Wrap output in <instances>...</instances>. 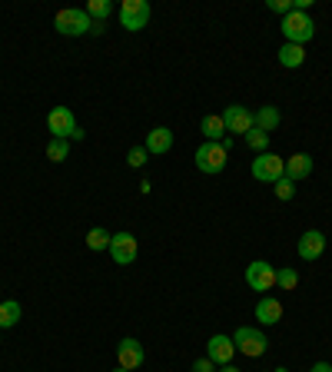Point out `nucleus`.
<instances>
[{"instance_id": "nucleus-1", "label": "nucleus", "mask_w": 332, "mask_h": 372, "mask_svg": "<svg viewBox=\"0 0 332 372\" xmlns=\"http://www.w3.org/2000/svg\"><path fill=\"white\" fill-rule=\"evenodd\" d=\"M283 37H286V44H299V47H306V44L316 37L313 17H309L306 10H293V14H286V17H283Z\"/></svg>"}, {"instance_id": "nucleus-2", "label": "nucleus", "mask_w": 332, "mask_h": 372, "mask_svg": "<svg viewBox=\"0 0 332 372\" xmlns=\"http://www.w3.org/2000/svg\"><path fill=\"white\" fill-rule=\"evenodd\" d=\"M54 27H57V34H64V37H84V34L94 30V20H90L86 10L66 7V10H60L57 17H54Z\"/></svg>"}, {"instance_id": "nucleus-3", "label": "nucleus", "mask_w": 332, "mask_h": 372, "mask_svg": "<svg viewBox=\"0 0 332 372\" xmlns=\"http://www.w3.org/2000/svg\"><path fill=\"white\" fill-rule=\"evenodd\" d=\"M233 346H236V353L249 356V359H256V356L266 353V333L263 329H253V326H239L236 333H233Z\"/></svg>"}, {"instance_id": "nucleus-4", "label": "nucleus", "mask_w": 332, "mask_h": 372, "mask_svg": "<svg viewBox=\"0 0 332 372\" xmlns=\"http://www.w3.org/2000/svg\"><path fill=\"white\" fill-rule=\"evenodd\" d=\"M150 14L153 10L146 0H124V4H120V27L136 34V30H143L150 24Z\"/></svg>"}, {"instance_id": "nucleus-5", "label": "nucleus", "mask_w": 332, "mask_h": 372, "mask_svg": "<svg viewBox=\"0 0 332 372\" xmlns=\"http://www.w3.org/2000/svg\"><path fill=\"white\" fill-rule=\"evenodd\" d=\"M110 256H114L116 266H130L133 259L140 256V239L133 236V233H114L110 239V249H106Z\"/></svg>"}, {"instance_id": "nucleus-6", "label": "nucleus", "mask_w": 332, "mask_h": 372, "mask_svg": "<svg viewBox=\"0 0 332 372\" xmlns=\"http://www.w3.org/2000/svg\"><path fill=\"white\" fill-rule=\"evenodd\" d=\"M196 170L209 173V176H213V173H223L226 170V150L219 144H209V140L199 144L196 146Z\"/></svg>"}, {"instance_id": "nucleus-7", "label": "nucleus", "mask_w": 332, "mask_h": 372, "mask_svg": "<svg viewBox=\"0 0 332 372\" xmlns=\"http://www.w3.org/2000/svg\"><path fill=\"white\" fill-rule=\"evenodd\" d=\"M253 176H256L259 183H276L279 176H286V160L269 150L259 153L256 160H253Z\"/></svg>"}, {"instance_id": "nucleus-8", "label": "nucleus", "mask_w": 332, "mask_h": 372, "mask_svg": "<svg viewBox=\"0 0 332 372\" xmlns=\"http://www.w3.org/2000/svg\"><path fill=\"white\" fill-rule=\"evenodd\" d=\"M223 124H226V134H239V136H246L253 126H256V114L253 110H246V106H239V104H233V106H226L223 110Z\"/></svg>"}, {"instance_id": "nucleus-9", "label": "nucleus", "mask_w": 332, "mask_h": 372, "mask_svg": "<svg viewBox=\"0 0 332 372\" xmlns=\"http://www.w3.org/2000/svg\"><path fill=\"white\" fill-rule=\"evenodd\" d=\"M246 286L253 293H269L276 286V269L273 263H266V259H256V263H249L246 266Z\"/></svg>"}, {"instance_id": "nucleus-10", "label": "nucleus", "mask_w": 332, "mask_h": 372, "mask_svg": "<svg viewBox=\"0 0 332 372\" xmlns=\"http://www.w3.org/2000/svg\"><path fill=\"white\" fill-rule=\"evenodd\" d=\"M47 126H50V134H54V140H70L76 130V116L70 106H54L47 114Z\"/></svg>"}, {"instance_id": "nucleus-11", "label": "nucleus", "mask_w": 332, "mask_h": 372, "mask_svg": "<svg viewBox=\"0 0 332 372\" xmlns=\"http://www.w3.org/2000/svg\"><path fill=\"white\" fill-rule=\"evenodd\" d=\"M236 356V346H233V336H223V333H216V336H209V343H206V359L213 366H229V359Z\"/></svg>"}, {"instance_id": "nucleus-12", "label": "nucleus", "mask_w": 332, "mask_h": 372, "mask_svg": "<svg viewBox=\"0 0 332 372\" xmlns=\"http://www.w3.org/2000/svg\"><path fill=\"white\" fill-rule=\"evenodd\" d=\"M143 359H146V353H143L140 339H133V336H126V339H120V346H116V366H124V369H140Z\"/></svg>"}, {"instance_id": "nucleus-13", "label": "nucleus", "mask_w": 332, "mask_h": 372, "mask_svg": "<svg viewBox=\"0 0 332 372\" xmlns=\"http://www.w3.org/2000/svg\"><path fill=\"white\" fill-rule=\"evenodd\" d=\"M323 253H326V236L319 229H306L303 236H299V259L313 263V259H319Z\"/></svg>"}, {"instance_id": "nucleus-14", "label": "nucleus", "mask_w": 332, "mask_h": 372, "mask_svg": "<svg viewBox=\"0 0 332 372\" xmlns=\"http://www.w3.org/2000/svg\"><path fill=\"white\" fill-rule=\"evenodd\" d=\"M146 153H153V156H166V153L173 150V130L170 126H153L150 134H146Z\"/></svg>"}, {"instance_id": "nucleus-15", "label": "nucleus", "mask_w": 332, "mask_h": 372, "mask_svg": "<svg viewBox=\"0 0 332 372\" xmlns=\"http://www.w3.org/2000/svg\"><path fill=\"white\" fill-rule=\"evenodd\" d=\"M309 173H313V156H309V153H293V156L286 160V176L293 183L306 180Z\"/></svg>"}, {"instance_id": "nucleus-16", "label": "nucleus", "mask_w": 332, "mask_h": 372, "mask_svg": "<svg viewBox=\"0 0 332 372\" xmlns=\"http://www.w3.org/2000/svg\"><path fill=\"white\" fill-rule=\"evenodd\" d=\"M256 319H259V326H276L283 319V303L273 296H263L256 303Z\"/></svg>"}, {"instance_id": "nucleus-17", "label": "nucleus", "mask_w": 332, "mask_h": 372, "mask_svg": "<svg viewBox=\"0 0 332 372\" xmlns=\"http://www.w3.org/2000/svg\"><path fill=\"white\" fill-rule=\"evenodd\" d=\"M199 134L206 136L209 144H219L223 136H226V124H223V116L219 114H206L199 120Z\"/></svg>"}, {"instance_id": "nucleus-18", "label": "nucleus", "mask_w": 332, "mask_h": 372, "mask_svg": "<svg viewBox=\"0 0 332 372\" xmlns=\"http://www.w3.org/2000/svg\"><path fill=\"white\" fill-rule=\"evenodd\" d=\"M279 64L289 67V70L303 67L306 64V47H299V44H283V47H279Z\"/></svg>"}, {"instance_id": "nucleus-19", "label": "nucleus", "mask_w": 332, "mask_h": 372, "mask_svg": "<svg viewBox=\"0 0 332 372\" xmlns=\"http://www.w3.org/2000/svg\"><path fill=\"white\" fill-rule=\"evenodd\" d=\"M20 316H24V309H20L17 299H4L0 303V329H14L20 323Z\"/></svg>"}, {"instance_id": "nucleus-20", "label": "nucleus", "mask_w": 332, "mask_h": 372, "mask_svg": "<svg viewBox=\"0 0 332 372\" xmlns=\"http://www.w3.org/2000/svg\"><path fill=\"white\" fill-rule=\"evenodd\" d=\"M279 124H283V116H279V110H276V106H259V110H256V130H263V134H273Z\"/></svg>"}, {"instance_id": "nucleus-21", "label": "nucleus", "mask_w": 332, "mask_h": 372, "mask_svg": "<svg viewBox=\"0 0 332 372\" xmlns=\"http://www.w3.org/2000/svg\"><path fill=\"white\" fill-rule=\"evenodd\" d=\"M110 239H114V233L104 226H94L90 233H86V246L94 249V253H100V249H110Z\"/></svg>"}, {"instance_id": "nucleus-22", "label": "nucleus", "mask_w": 332, "mask_h": 372, "mask_svg": "<svg viewBox=\"0 0 332 372\" xmlns=\"http://www.w3.org/2000/svg\"><path fill=\"white\" fill-rule=\"evenodd\" d=\"M86 14H90L94 24H104V20L114 14V4H110V0H86Z\"/></svg>"}, {"instance_id": "nucleus-23", "label": "nucleus", "mask_w": 332, "mask_h": 372, "mask_svg": "<svg viewBox=\"0 0 332 372\" xmlns=\"http://www.w3.org/2000/svg\"><path fill=\"white\" fill-rule=\"evenodd\" d=\"M273 193H276V200H283V203H289L296 196V183L289 180V176H279V180L273 183Z\"/></svg>"}, {"instance_id": "nucleus-24", "label": "nucleus", "mask_w": 332, "mask_h": 372, "mask_svg": "<svg viewBox=\"0 0 332 372\" xmlns=\"http://www.w3.org/2000/svg\"><path fill=\"white\" fill-rule=\"evenodd\" d=\"M66 156H70V140H50L47 144V160L64 163Z\"/></svg>"}, {"instance_id": "nucleus-25", "label": "nucleus", "mask_w": 332, "mask_h": 372, "mask_svg": "<svg viewBox=\"0 0 332 372\" xmlns=\"http://www.w3.org/2000/svg\"><path fill=\"white\" fill-rule=\"evenodd\" d=\"M276 286H283V289H296V286H299V273H296L293 266L276 269Z\"/></svg>"}, {"instance_id": "nucleus-26", "label": "nucleus", "mask_w": 332, "mask_h": 372, "mask_svg": "<svg viewBox=\"0 0 332 372\" xmlns=\"http://www.w3.org/2000/svg\"><path fill=\"white\" fill-rule=\"evenodd\" d=\"M246 146L249 150H256V153H266V146H269V134H263V130L253 126V130L246 134Z\"/></svg>"}, {"instance_id": "nucleus-27", "label": "nucleus", "mask_w": 332, "mask_h": 372, "mask_svg": "<svg viewBox=\"0 0 332 372\" xmlns=\"http://www.w3.org/2000/svg\"><path fill=\"white\" fill-rule=\"evenodd\" d=\"M146 146H130V153H126V163H130L133 170H140V166H146Z\"/></svg>"}, {"instance_id": "nucleus-28", "label": "nucleus", "mask_w": 332, "mask_h": 372, "mask_svg": "<svg viewBox=\"0 0 332 372\" xmlns=\"http://www.w3.org/2000/svg\"><path fill=\"white\" fill-rule=\"evenodd\" d=\"M266 7L273 10V14H283V17L296 10V7H293V0H266Z\"/></svg>"}, {"instance_id": "nucleus-29", "label": "nucleus", "mask_w": 332, "mask_h": 372, "mask_svg": "<svg viewBox=\"0 0 332 372\" xmlns=\"http://www.w3.org/2000/svg\"><path fill=\"white\" fill-rule=\"evenodd\" d=\"M193 372H216V366H213L206 356H203V359H196V363H193Z\"/></svg>"}, {"instance_id": "nucleus-30", "label": "nucleus", "mask_w": 332, "mask_h": 372, "mask_svg": "<svg viewBox=\"0 0 332 372\" xmlns=\"http://www.w3.org/2000/svg\"><path fill=\"white\" fill-rule=\"evenodd\" d=\"M219 146H223V150H233V146H236V140H233V136H223V144H219Z\"/></svg>"}, {"instance_id": "nucleus-31", "label": "nucleus", "mask_w": 332, "mask_h": 372, "mask_svg": "<svg viewBox=\"0 0 332 372\" xmlns=\"http://www.w3.org/2000/svg\"><path fill=\"white\" fill-rule=\"evenodd\" d=\"M309 372H332V366H329V363H316Z\"/></svg>"}, {"instance_id": "nucleus-32", "label": "nucleus", "mask_w": 332, "mask_h": 372, "mask_svg": "<svg viewBox=\"0 0 332 372\" xmlns=\"http://www.w3.org/2000/svg\"><path fill=\"white\" fill-rule=\"evenodd\" d=\"M216 372H239V369H236V366H219Z\"/></svg>"}, {"instance_id": "nucleus-33", "label": "nucleus", "mask_w": 332, "mask_h": 372, "mask_svg": "<svg viewBox=\"0 0 332 372\" xmlns=\"http://www.w3.org/2000/svg\"><path fill=\"white\" fill-rule=\"evenodd\" d=\"M114 372H130V369H124V366H116V369Z\"/></svg>"}, {"instance_id": "nucleus-34", "label": "nucleus", "mask_w": 332, "mask_h": 372, "mask_svg": "<svg viewBox=\"0 0 332 372\" xmlns=\"http://www.w3.org/2000/svg\"><path fill=\"white\" fill-rule=\"evenodd\" d=\"M273 372H289V369H286V366H279V369H273Z\"/></svg>"}, {"instance_id": "nucleus-35", "label": "nucleus", "mask_w": 332, "mask_h": 372, "mask_svg": "<svg viewBox=\"0 0 332 372\" xmlns=\"http://www.w3.org/2000/svg\"><path fill=\"white\" fill-rule=\"evenodd\" d=\"M0 333H4V329H0Z\"/></svg>"}]
</instances>
